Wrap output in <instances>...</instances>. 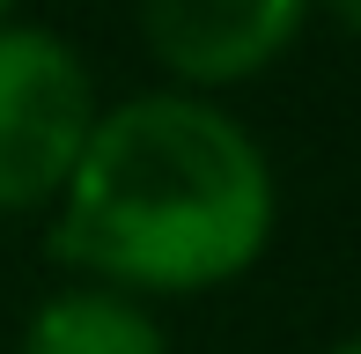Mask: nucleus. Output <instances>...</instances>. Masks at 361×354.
<instances>
[{
  "mask_svg": "<svg viewBox=\"0 0 361 354\" xmlns=\"http://www.w3.org/2000/svg\"><path fill=\"white\" fill-rule=\"evenodd\" d=\"M324 354H361V332H339V340L324 347Z\"/></svg>",
  "mask_w": 361,
  "mask_h": 354,
  "instance_id": "423d86ee",
  "label": "nucleus"
},
{
  "mask_svg": "<svg viewBox=\"0 0 361 354\" xmlns=\"http://www.w3.org/2000/svg\"><path fill=\"white\" fill-rule=\"evenodd\" d=\"M317 15H332V23L361 44V0H317Z\"/></svg>",
  "mask_w": 361,
  "mask_h": 354,
  "instance_id": "39448f33",
  "label": "nucleus"
},
{
  "mask_svg": "<svg viewBox=\"0 0 361 354\" xmlns=\"http://www.w3.org/2000/svg\"><path fill=\"white\" fill-rule=\"evenodd\" d=\"M317 0H133V30L170 89L221 96L273 74L302 44Z\"/></svg>",
  "mask_w": 361,
  "mask_h": 354,
  "instance_id": "7ed1b4c3",
  "label": "nucleus"
},
{
  "mask_svg": "<svg viewBox=\"0 0 361 354\" xmlns=\"http://www.w3.org/2000/svg\"><path fill=\"white\" fill-rule=\"evenodd\" d=\"M281 177L221 96L140 89L96 111L67 192L52 200V259L133 303L214 295L273 251Z\"/></svg>",
  "mask_w": 361,
  "mask_h": 354,
  "instance_id": "f257e3e1",
  "label": "nucleus"
},
{
  "mask_svg": "<svg viewBox=\"0 0 361 354\" xmlns=\"http://www.w3.org/2000/svg\"><path fill=\"white\" fill-rule=\"evenodd\" d=\"M15 354H170L155 303H133L118 288H89L67 281L59 295H44L30 310Z\"/></svg>",
  "mask_w": 361,
  "mask_h": 354,
  "instance_id": "20e7f679",
  "label": "nucleus"
},
{
  "mask_svg": "<svg viewBox=\"0 0 361 354\" xmlns=\"http://www.w3.org/2000/svg\"><path fill=\"white\" fill-rule=\"evenodd\" d=\"M96 74L59 30H0V214H52L96 133Z\"/></svg>",
  "mask_w": 361,
  "mask_h": 354,
  "instance_id": "f03ea898",
  "label": "nucleus"
},
{
  "mask_svg": "<svg viewBox=\"0 0 361 354\" xmlns=\"http://www.w3.org/2000/svg\"><path fill=\"white\" fill-rule=\"evenodd\" d=\"M15 8H23V0H0V30H8V23H23V15H15Z\"/></svg>",
  "mask_w": 361,
  "mask_h": 354,
  "instance_id": "0eeeda50",
  "label": "nucleus"
}]
</instances>
